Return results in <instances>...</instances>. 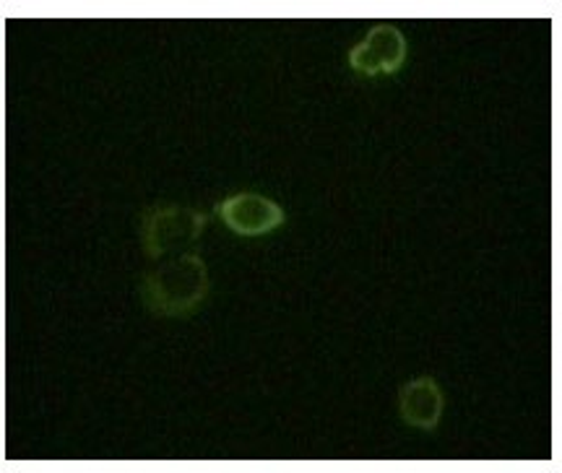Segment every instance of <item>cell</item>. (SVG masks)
Returning a JSON list of instances; mask_svg holds the SVG:
<instances>
[{"instance_id":"1","label":"cell","mask_w":562,"mask_h":473,"mask_svg":"<svg viewBox=\"0 0 562 473\" xmlns=\"http://www.w3.org/2000/svg\"><path fill=\"white\" fill-rule=\"evenodd\" d=\"M209 294V271L201 256L178 252L175 258L161 260L140 281L144 305L154 315L186 317L203 305Z\"/></svg>"},{"instance_id":"2","label":"cell","mask_w":562,"mask_h":473,"mask_svg":"<svg viewBox=\"0 0 562 473\" xmlns=\"http://www.w3.org/2000/svg\"><path fill=\"white\" fill-rule=\"evenodd\" d=\"M209 216L188 206H154L144 214L140 222V245L144 252L154 260L167 258L170 252H186L188 247L199 243Z\"/></svg>"},{"instance_id":"3","label":"cell","mask_w":562,"mask_h":473,"mask_svg":"<svg viewBox=\"0 0 562 473\" xmlns=\"http://www.w3.org/2000/svg\"><path fill=\"white\" fill-rule=\"evenodd\" d=\"M216 214L222 222L240 237H261L269 235L286 222L284 211L271 198L258 193L229 195L216 206Z\"/></svg>"},{"instance_id":"4","label":"cell","mask_w":562,"mask_h":473,"mask_svg":"<svg viewBox=\"0 0 562 473\" xmlns=\"http://www.w3.org/2000/svg\"><path fill=\"white\" fill-rule=\"evenodd\" d=\"M406 37L396 26H375L360 45L349 49V66L362 76H391L406 63Z\"/></svg>"},{"instance_id":"5","label":"cell","mask_w":562,"mask_h":473,"mask_svg":"<svg viewBox=\"0 0 562 473\" xmlns=\"http://www.w3.org/2000/svg\"><path fill=\"white\" fill-rule=\"evenodd\" d=\"M442 408H446V398L432 378H417L398 391V414L409 427L430 432L440 425Z\"/></svg>"}]
</instances>
